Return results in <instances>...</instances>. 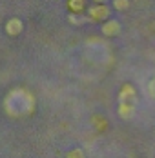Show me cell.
Instances as JSON below:
<instances>
[{"instance_id": "1", "label": "cell", "mask_w": 155, "mask_h": 158, "mask_svg": "<svg viewBox=\"0 0 155 158\" xmlns=\"http://www.w3.org/2000/svg\"><path fill=\"white\" fill-rule=\"evenodd\" d=\"M20 98V89H15L11 91L9 95L6 96L4 100V107H6V113L9 116H22V114H31L33 109H35V98L31 93L24 91L22 95V100Z\"/></svg>"}, {"instance_id": "2", "label": "cell", "mask_w": 155, "mask_h": 158, "mask_svg": "<svg viewBox=\"0 0 155 158\" xmlns=\"http://www.w3.org/2000/svg\"><path fill=\"white\" fill-rule=\"evenodd\" d=\"M86 13L90 16V20H93V22H106L111 11H109V7L106 4H93L86 9Z\"/></svg>"}, {"instance_id": "3", "label": "cell", "mask_w": 155, "mask_h": 158, "mask_svg": "<svg viewBox=\"0 0 155 158\" xmlns=\"http://www.w3.org/2000/svg\"><path fill=\"white\" fill-rule=\"evenodd\" d=\"M121 29H122V26H121V22L115 20V18H108V20L102 22V26H100V33H102L104 36H108V38L121 35Z\"/></svg>"}, {"instance_id": "4", "label": "cell", "mask_w": 155, "mask_h": 158, "mask_svg": "<svg viewBox=\"0 0 155 158\" xmlns=\"http://www.w3.org/2000/svg\"><path fill=\"white\" fill-rule=\"evenodd\" d=\"M4 31L7 33L9 36H18L20 33L24 31V22H22L18 16H13V18H9V20L6 22Z\"/></svg>"}, {"instance_id": "5", "label": "cell", "mask_w": 155, "mask_h": 158, "mask_svg": "<svg viewBox=\"0 0 155 158\" xmlns=\"http://www.w3.org/2000/svg\"><path fill=\"white\" fill-rule=\"evenodd\" d=\"M119 100L121 102H131V104H137V91L131 84H124L119 91Z\"/></svg>"}, {"instance_id": "6", "label": "cell", "mask_w": 155, "mask_h": 158, "mask_svg": "<svg viewBox=\"0 0 155 158\" xmlns=\"http://www.w3.org/2000/svg\"><path fill=\"white\" fill-rule=\"evenodd\" d=\"M117 113H119L121 118L130 120V118H133V114H135V104H131V102H121L119 107H117Z\"/></svg>"}, {"instance_id": "7", "label": "cell", "mask_w": 155, "mask_h": 158, "mask_svg": "<svg viewBox=\"0 0 155 158\" xmlns=\"http://www.w3.org/2000/svg\"><path fill=\"white\" fill-rule=\"evenodd\" d=\"M111 6L117 11H126L130 9V0H111Z\"/></svg>"}, {"instance_id": "8", "label": "cell", "mask_w": 155, "mask_h": 158, "mask_svg": "<svg viewBox=\"0 0 155 158\" xmlns=\"http://www.w3.org/2000/svg\"><path fill=\"white\" fill-rule=\"evenodd\" d=\"M66 158H86V153H84V149L75 147V149H69L66 153Z\"/></svg>"}, {"instance_id": "9", "label": "cell", "mask_w": 155, "mask_h": 158, "mask_svg": "<svg viewBox=\"0 0 155 158\" xmlns=\"http://www.w3.org/2000/svg\"><path fill=\"white\" fill-rule=\"evenodd\" d=\"M146 91H148V96H150L152 100H155V78H152L150 82H148V85H146Z\"/></svg>"}, {"instance_id": "10", "label": "cell", "mask_w": 155, "mask_h": 158, "mask_svg": "<svg viewBox=\"0 0 155 158\" xmlns=\"http://www.w3.org/2000/svg\"><path fill=\"white\" fill-rule=\"evenodd\" d=\"M93 4H106V2H108V0H91Z\"/></svg>"}]
</instances>
